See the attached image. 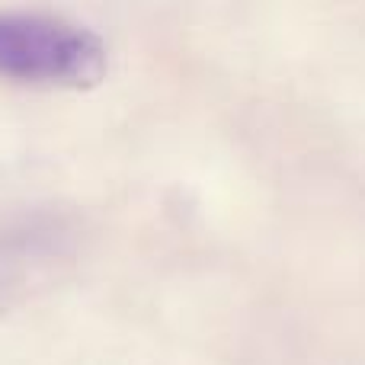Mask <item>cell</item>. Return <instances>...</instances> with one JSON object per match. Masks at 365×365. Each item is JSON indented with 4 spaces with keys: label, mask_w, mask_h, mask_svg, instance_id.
Masks as SVG:
<instances>
[{
    "label": "cell",
    "mask_w": 365,
    "mask_h": 365,
    "mask_svg": "<svg viewBox=\"0 0 365 365\" xmlns=\"http://www.w3.org/2000/svg\"><path fill=\"white\" fill-rule=\"evenodd\" d=\"M0 74L87 87L106 74V45L77 23L45 13H0Z\"/></svg>",
    "instance_id": "obj_1"
}]
</instances>
